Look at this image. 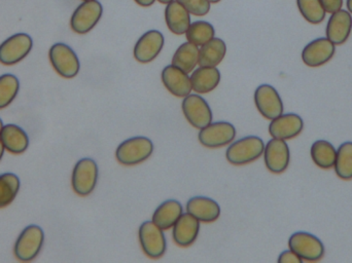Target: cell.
<instances>
[{"label":"cell","mask_w":352,"mask_h":263,"mask_svg":"<svg viewBox=\"0 0 352 263\" xmlns=\"http://www.w3.org/2000/svg\"><path fill=\"white\" fill-rule=\"evenodd\" d=\"M289 247L303 262H316L324 256V246L322 242L312 233L297 231L289 240Z\"/></svg>","instance_id":"cell-5"},{"label":"cell","mask_w":352,"mask_h":263,"mask_svg":"<svg viewBox=\"0 0 352 263\" xmlns=\"http://www.w3.org/2000/svg\"><path fill=\"white\" fill-rule=\"evenodd\" d=\"M320 2L327 14H334L343 6V0H320Z\"/></svg>","instance_id":"cell-34"},{"label":"cell","mask_w":352,"mask_h":263,"mask_svg":"<svg viewBox=\"0 0 352 263\" xmlns=\"http://www.w3.org/2000/svg\"><path fill=\"white\" fill-rule=\"evenodd\" d=\"M199 49L194 43H182L177 49H176L175 56L173 58V65L179 68L186 73H190L196 67L198 64Z\"/></svg>","instance_id":"cell-27"},{"label":"cell","mask_w":352,"mask_h":263,"mask_svg":"<svg viewBox=\"0 0 352 263\" xmlns=\"http://www.w3.org/2000/svg\"><path fill=\"white\" fill-rule=\"evenodd\" d=\"M347 10L352 14V0H346Z\"/></svg>","instance_id":"cell-38"},{"label":"cell","mask_w":352,"mask_h":263,"mask_svg":"<svg viewBox=\"0 0 352 263\" xmlns=\"http://www.w3.org/2000/svg\"><path fill=\"white\" fill-rule=\"evenodd\" d=\"M20 179L12 173L0 175V209L6 208L14 202L20 190Z\"/></svg>","instance_id":"cell-29"},{"label":"cell","mask_w":352,"mask_h":263,"mask_svg":"<svg viewBox=\"0 0 352 263\" xmlns=\"http://www.w3.org/2000/svg\"><path fill=\"white\" fill-rule=\"evenodd\" d=\"M161 78L165 88L176 97L184 98L192 92L190 76L175 65L166 66L163 69Z\"/></svg>","instance_id":"cell-19"},{"label":"cell","mask_w":352,"mask_h":263,"mask_svg":"<svg viewBox=\"0 0 352 263\" xmlns=\"http://www.w3.org/2000/svg\"><path fill=\"white\" fill-rule=\"evenodd\" d=\"M154 152V144L146 137H133L122 142L116 151L118 161L123 165L144 163Z\"/></svg>","instance_id":"cell-2"},{"label":"cell","mask_w":352,"mask_h":263,"mask_svg":"<svg viewBox=\"0 0 352 263\" xmlns=\"http://www.w3.org/2000/svg\"><path fill=\"white\" fill-rule=\"evenodd\" d=\"M164 36L158 30L144 33L134 47V58L140 63L146 64L154 61L164 47Z\"/></svg>","instance_id":"cell-15"},{"label":"cell","mask_w":352,"mask_h":263,"mask_svg":"<svg viewBox=\"0 0 352 263\" xmlns=\"http://www.w3.org/2000/svg\"><path fill=\"white\" fill-rule=\"evenodd\" d=\"M297 4L302 16L310 24H320L326 18L327 12L320 0H297Z\"/></svg>","instance_id":"cell-32"},{"label":"cell","mask_w":352,"mask_h":263,"mask_svg":"<svg viewBox=\"0 0 352 263\" xmlns=\"http://www.w3.org/2000/svg\"><path fill=\"white\" fill-rule=\"evenodd\" d=\"M335 172L340 179L349 181L352 179V142L342 143L337 149Z\"/></svg>","instance_id":"cell-28"},{"label":"cell","mask_w":352,"mask_h":263,"mask_svg":"<svg viewBox=\"0 0 352 263\" xmlns=\"http://www.w3.org/2000/svg\"><path fill=\"white\" fill-rule=\"evenodd\" d=\"M102 12V5L97 0L84 1L72 14L70 27L78 34H86L98 24Z\"/></svg>","instance_id":"cell-9"},{"label":"cell","mask_w":352,"mask_h":263,"mask_svg":"<svg viewBox=\"0 0 352 263\" xmlns=\"http://www.w3.org/2000/svg\"><path fill=\"white\" fill-rule=\"evenodd\" d=\"M43 242L45 233L43 229L38 225H28L16 239L14 248V256L20 262H31L38 255Z\"/></svg>","instance_id":"cell-3"},{"label":"cell","mask_w":352,"mask_h":263,"mask_svg":"<svg viewBox=\"0 0 352 263\" xmlns=\"http://www.w3.org/2000/svg\"><path fill=\"white\" fill-rule=\"evenodd\" d=\"M4 151H6V148H4L3 144H2L1 140H0V161H1L2 157H3Z\"/></svg>","instance_id":"cell-37"},{"label":"cell","mask_w":352,"mask_h":263,"mask_svg":"<svg viewBox=\"0 0 352 263\" xmlns=\"http://www.w3.org/2000/svg\"><path fill=\"white\" fill-rule=\"evenodd\" d=\"M32 47L30 35L16 33L0 45V63L6 66L16 65L30 54Z\"/></svg>","instance_id":"cell-7"},{"label":"cell","mask_w":352,"mask_h":263,"mask_svg":"<svg viewBox=\"0 0 352 263\" xmlns=\"http://www.w3.org/2000/svg\"><path fill=\"white\" fill-rule=\"evenodd\" d=\"M182 213L184 208L178 201H165L153 214V222L163 231H168L175 227Z\"/></svg>","instance_id":"cell-23"},{"label":"cell","mask_w":352,"mask_h":263,"mask_svg":"<svg viewBox=\"0 0 352 263\" xmlns=\"http://www.w3.org/2000/svg\"><path fill=\"white\" fill-rule=\"evenodd\" d=\"M20 90V82L14 74L0 76V109L6 108L16 99Z\"/></svg>","instance_id":"cell-31"},{"label":"cell","mask_w":352,"mask_h":263,"mask_svg":"<svg viewBox=\"0 0 352 263\" xmlns=\"http://www.w3.org/2000/svg\"><path fill=\"white\" fill-rule=\"evenodd\" d=\"M98 180V165L94 159H80L74 165L72 176V190L80 196L92 194Z\"/></svg>","instance_id":"cell-6"},{"label":"cell","mask_w":352,"mask_h":263,"mask_svg":"<svg viewBox=\"0 0 352 263\" xmlns=\"http://www.w3.org/2000/svg\"><path fill=\"white\" fill-rule=\"evenodd\" d=\"M304 129V121L296 113L281 115L271 121L269 125V134L272 138L281 140H291L299 136Z\"/></svg>","instance_id":"cell-16"},{"label":"cell","mask_w":352,"mask_h":263,"mask_svg":"<svg viewBox=\"0 0 352 263\" xmlns=\"http://www.w3.org/2000/svg\"><path fill=\"white\" fill-rule=\"evenodd\" d=\"M0 140L6 150L14 155L25 152L29 146V137L26 132L14 124L3 126L0 132Z\"/></svg>","instance_id":"cell-21"},{"label":"cell","mask_w":352,"mask_h":263,"mask_svg":"<svg viewBox=\"0 0 352 263\" xmlns=\"http://www.w3.org/2000/svg\"><path fill=\"white\" fill-rule=\"evenodd\" d=\"M254 103L265 119L272 121L283 113V102L276 89L270 84H261L254 92Z\"/></svg>","instance_id":"cell-12"},{"label":"cell","mask_w":352,"mask_h":263,"mask_svg":"<svg viewBox=\"0 0 352 263\" xmlns=\"http://www.w3.org/2000/svg\"><path fill=\"white\" fill-rule=\"evenodd\" d=\"M50 62L55 71L64 78H74L80 69V60L76 52L65 43L52 45L49 51Z\"/></svg>","instance_id":"cell-4"},{"label":"cell","mask_w":352,"mask_h":263,"mask_svg":"<svg viewBox=\"0 0 352 263\" xmlns=\"http://www.w3.org/2000/svg\"><path fill=\"white\" fill-rule=\"evenodd\" d=\"M265 143L260 137L248 136L230 145L226 157L234 165H243L252 163L264 155Z\"/></svg>","instance_id":"cell-1"},{"label":"cell","mask_w":352,"mask_h":263,"mask_svg":"<svg viewBox=\"0 0 352 263\" xmlns=\"http://www.w3.org/2000/svg\"><path fill=\"white\" fill-rule=\"evenodd\" d=\"M227 53V45L221 38L213 37L199 49V66L203 67H217Z\"/></svg>","instance_id":"cell-25"},{"label":"cell","mask_w":352,"mask_h":263,"mask_svg":"<svg viewBox=\"0 0 352 263\" xmlns=\"http://www.w3.org/2000/svg\"><path fill=\"white\" fill-rule=\"evenodd\" d=\"M158 1L163 4H168L170 3L171 1H173V0H158Z\"/></svg>","instance_id":"cell-39"},{"label":"cell","mask_w":352,"mask_h":263,"mask_svg":"<svg viewBox=\"0 0 352 263\" xmlns=\"http://www.w3.org/2000/svg\"><path fill=\"white\" fill-rule=\"evenodd\" d=\"M264 159L267 169L273 174H281L287 169L291 151L285 140L272 138L265 145Z\"/></svg>","instance_id":"cell-14"},{"label":"cell","mask_w":352,"mask_h":263,"mask_svg":"<svg viewBox=\"0 0 352 263\" xmlns=\"http://www.w3.org/2000/svg\"><path fill=\"white\" fill-rule=\"evenodd\" d=\"M215 31L210 23L205 21H197L190 23V27L186 32V39L194 43L197 47H202L205 43L214 37Z\"/></svg>","instance_id":"cell-30"},{"label":"cell","mask_w":352,"mask_h":263,"mask_svg":"<svg viewBox=\"0 0 352 263\" xmlns=\"http://www.w3.org/2000/svg\"><path fill=\"white\" fill-rule=\"evenodd\" d=\"M336 52V45L327 38L314 39L310 41L302 51V61L308 67L316 68L328 63Z\"/></svg>","instance_id":"cell-13"},{"label":"cell","mask_w":352,"mask_h":263,"mask_svg":"<svg viewBox=\"0 0 352 263\" xmlns=\"http://www.w3.org/2000/svg\"><path fill=\"white\" fill-rule=\"evenodd\" d=\"M186 212L198 219L200 222L211 223L221 216V207L212 198L195 196L186 203Z\"/></svg>","instance_id":"cell-18"},{"label":"cell","mask_w":352,"mask_h":263,"mask_svg":"<svg viewBox=\"0 0 352 263\" xmlns=\"http://www.w3.org/2000/svg\"><path fill=\"white\" fill-rule=\"evenodd\" d=\"M352 31V14L349 10L341 8L338 12L331 14L327 24V38L330 39L335 45H341L346 43Z\"/></svg>","instance_id":"cell-17"},{"label":"cell","mask_w":352,"mask_h":263,"mask_svg":"<svg viewBox=\"0 0 352 263\" xmlns=\"http://www.w3.org/2000/svg\"><path fill=\"white\" fill-rule=\"evenodd\" d=\"M155 1L156 0H135L138 5L144 6V8H148V6L153 5Z\"/></svg>","instance_id":"cell-36"},{"label":"cell","mask_w":352,"mask_h":263,"mask_svg":"<svg viewBox=\"0 0 352 263\" xmlns=\"http://www.w3.org/2000/svg\"><path fill=\"white\" fill-rule=\"evenodd\" d=\"M142 251L152 260L163 258L167 249L166 238L164 231L157 227L153 221L142 223L138 231Z\"/></svg>","instance_id":"cell-8"},{"label":"cell","mask_w":352,"mask_h":263,"mask_svg":"<svg viewBox=\"0 0 352 263\" xmlns=\"http://www.w3.org/2000/svg\"><path fill=\"white\" fill-rule=\"evenodd\" d=\"M2 128H3V122L0 119V132H1Z\"/></svg>","instance_id":"cell-41"},{"label":"cell","mask_w":352,"mask_h":263,"mask_svg":"<svg viewBox=\"0 0 352 263\" xmlns=\"http://www.w3.org/2000/svg\"><path fill=\"white\" fill-rule=\"evenodd\" d=\"M210 3H217V2L221 1V0H208Z\"/></svg>","instance_id":"cell-40"},{"label":"cell","mask_w":352,"mask_h":263,"mask_svg":"<svg viewBox=\"0 0 352 263\" xmlns=\"http://www.w3.org/2000/svg\"><path fill=\"white\" fill-rule=\"evenodd\" d=\"M182 108L186 121L196 129H203L212 123L210 106L207 101L199 95L190 94L184 97Z\"/></svg>","instance_id":"cell-10"},{"label":"cell","mask_w":352,"mask_h":263,"mask_svg":"<svg viewBox=\"0 0 352 263\" xmlns=\"http://www.w3.org/2000/svg\"><path fill=\"white\" fill-rule=\"evenodd\" d=\"M179 2L190 14L197 16H203L210 10V2L208 0H176Z\"/></svg>","instance_id":"cell-33"},{"label":"cell","mask_w":352,"mask_h":263,"mask_svg":"<svg viewBox=\"0 0 352 263\" xmlns=\"http://www.w3.org/2000/svg\"><path fill=\"white\" fill-rule=\"evenodd\" d=\"M303 260L295 253L292 251L291 249L283 251V253L279 255L278 263H302Z\"/></svg>","instance_id":"cell-35"},{"label":"cell","mask_w":352,"mask_h":263,"mask_svg":"<svg viewBox=\"0 0 352 263\" xmlns=\"http://www.w3.org/2000/svg\"><path fill=\"white\" fill-rule=\"evenodd\" d=\"M236 137V129L227 122H217L209 124L200 130L199 141L207 148H219L233 142Z\"/></svg>","instance_id":"cell-11"},{"label":"cell","mask_w":352,"mask_h":263,"mask_svg":"<svg viewBox=\"0 0 352 263\" xmlns=\"http://www.w3.org/2000/svg\"><path fill=\"white\" fill-rule=\"evenodd\" d=\"M165 20L169 30L176 35L184 34L190 25V12L175 0L167 4Z\"/></svg>","instance_id":"cell-24"},{"label":"cell","mask_w":352,"mask_h":263,"mask_svg":"<svg viewBox=\"0 0 352 263\" xmlns=\"http://www.w3.org/2000/svg\"><path fill=\"white\" fill-rule=\"evenodd\" d=\"M173 229V240L179 247H190L198 238L200 221L192 215L182 213Z\"/></svg>","instance_id":"cell-20"},{"label":"cell","mask_w":352,"mask_h":263,"mask_svg":"<svg viewBox=\"0 0 352 263\" xmlns=\"http://www.w3.org/2000/svg\"><path fill=\"white\" fill-rule=\"evenodd\" d=\"M221 82V72L217 67H203L192 72L190 76L192 90L198 94H207L212 92Z\"/></svg>","instance_id":"cell-22"},{"label":"cell","mask_w":352,"mask_h":263,"mask_svg":"<svg viewBox=\"0 0 352 263\" xmlns=\"http://www.w3.org/2000/svg\"><path fill=\"white\" fill-rule=\"evenodd\" d=\"M84 1H91V0H84Z\"/></svg>","instance_id":"cell-42"},{"label":"cell","mask_w":352,"mask_h":263,"mask_svg":"<svg viewBox=\"0 0 352 263\" xmlns=\"http://www.w3.org/2000/svg\"><path fill=\"white\" fill-rule=\"evenodd\" d=\"M312 161L320 169L329 170L334 168L337 149L332 143L327 140H316L310 148Z\"/></svg>","instance_id":"cell-26"}]
</instances>
